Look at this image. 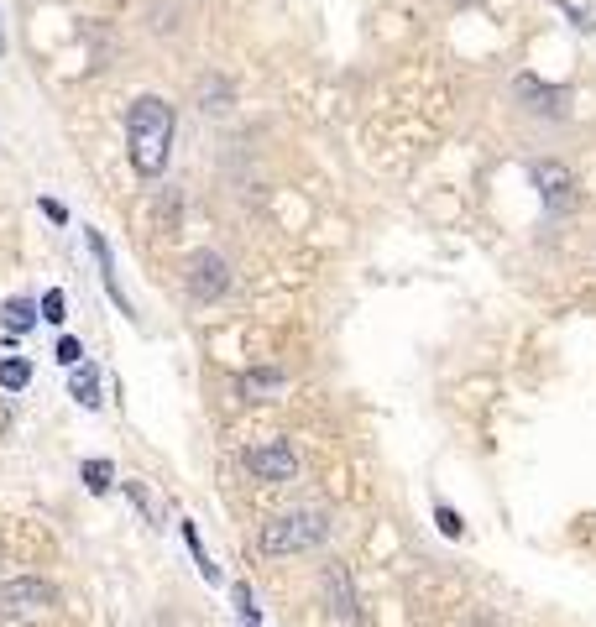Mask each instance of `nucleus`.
Wrapping results in <instances>:
<instances>
[{
    "mask_svg": "<svg viewBox=\"0 0 596 627\" xmlns=\"http://www.w3.org/2000/svg\"><path fill=\"white\" fill-rule=\"evenodd\" d=\"M126 147H131V168L142 178H157L168 168V147H173V105L142 95L126 110Z\"/></svg>",
    "mask_w": 596,
    "mask_h": 627,
    "instance_id": "obj_1",
    "label": "nucleus"
},
{
    "mask_svg": "<svg viewBox=\"0 0 596 627\" xmlns=\"http://www.w3.org/2000/svg\"><path fill=\"white\" fill-rule=\"evenodd\" d=\"M325 533H330V518L325 513H314V507H298V513H283V518H272L262 528V549L267 554H304L314 544H325Z\"/></svg>",
    "mask_w": 596,
    "mask_h": 627,
    "instance_id": "obj_2",
    "label": "nucleus"
},
{
    "mask_svg": "<svg viewBox=\"0 0 596 627\" xmlns=\"http://www.w3.org/2000/svg\"><path fill=\"white\" fill-rule=\"evenodd\" d=\"M183 283H189V298L194 304H215V298L231 293V262L220 257V251H194L189 257V272H183Z\"/></svg>",
    "mask_w": 596,
    "mask_h": 627,
    "instance_id": "obj_3",
    "label": "nucleus"
},
{
    "mask_svg": "<svg viewBox=\"0 0 596 627\" xmlns=\"http://www.w3.org/2000/svg\"><path fill=\"white\" fill-rule=\"evenodd\" d=\"M58 586L53 580H42V575H11L6 586H0V612H11V617H21V612H53L58 607Z\"/></svg>",
    "mask_w": 596,
    "mask_h": 627,
    "instance_id": "obj_4",
    "label": "nucleus"
},
{
    "mask_svg": "<svg viewBox=\"0 0 596 627\" xmlns=\"http://www.w3.org/2000/svg\"><path fill=\"white\" fill-rule=\"evenodd\" d=\"M319 591H325V601H330V617H335V627H361L356 580H351V570L340 565V560H325V570H319Z\"/></svg>",
    "mask_w": 596,
    "mask_h": 627,
    "instance_id": "obj_5",
    "label": "nucleus"
},
{
    "mask_svg": "<svg viewBox=\"0 0 596 627\" xmlns=\"http://www.w3.org/2000/svg\"><path fill=\"white\" fill-rule=\"evenodd\" d=\"M529 178H534V189H539V199H544V209H570L576 204V173L565 168V162H555V157H539V162H529Z\"/></svg>",
    "mask_w": 596,
    "mask_h": 627,
    "instance_id": "obj_6",
    "label": "nucleus"
},
{
    "mask_svg": "<svg viewBox=\"0 0 596 627\" xmlns=\"http://www.w3.org/2000/svg\"><path fill=\"white\" fill-rule=\"evenodd\" d=\"M241 460H246L251 476H257V481H272V486H283V481L298 476V455L283 445V439H262V445H251Z\"/></svg>",
    "mask_w": 596,
    "mask_h": 627,
    "instance_id": "obj_7",
    "label": "nucleus"
},
{
    "mask_svg": "<svg viewBox=\"0 0 596 627\" xmlns=\"http://www.w3.org/2000/svg\"><path fill=\"white\" fill-rule=\"evenodd\" d=\"M278 387H283V366H251V371H241V382H236L241 403H267Z\"/></svg>",
    "mask_w": 596,
    "mask_h": 627,
    "instance_id": "obj_8",
    "label": "nucleus"
},
{
    "mask_svg": "<svg viewBox=\"0 0 596 627\" xmlns=\"http://www.w3.org/2000/svg\"><path fill=\"white\" fill-rule=\"evenodd\" d=\"M178 225H183V194L178 189H157V199H152V230H157V236H173Z\"/></svg>",
    "mask_w": 596,
    "mask_h": 627,
    "instance_id": "obj_9",
    "label": "nucleus"
},
{
    "mask_svg": "<svg viewBox=\"0 0 596 627\" xmlns=\"http://www.w3.org/2000/svg\"><path fill=\"white\" fill-rule=\"evenodd\" d=\"M84 241H89V251H95V262H100V277H105V293L116 298V309L121 314H131V304H126V293H121V283H116V267H110V246H105V236L100 230H84Z\"/></svg>",
    "mask_w": 596,
    "mask_h": 627,
    "instance_id": "obj_10",
    "label": "nucleus"
},
{
    "mask_svg": "<svg viewBox=\"0 0 596 627\" xmlns=\"http://www.w3.org/2000/svg\"><path fill=\"white\" fill-rule=\"evenodd\" d=\"M68 398H74L79 408H100V371L95 366H79L74 382H68Z\"/></svg>",
    "mask_w": 596,
    "mask_h": 627,
    "instance_id": "obj_11",
    "label": "nucleus"
},
{
    "mask_svg": "<svg viewBox=\"0 0 596 627\" xmlns=\"http://www.w3.org/2000/svg\"><path fill=\"white\" fill-rule=\"evenodd\" d=\"M0 314H6V335H27L32 324L42 319L32 298H6V309H0Z\"/></svg>",
    "mask_w": 596,
    "mask_h": 627,
    "instance_id": "obj_12",
    "label": "nucleus"
},
{
    "mask_svg": "<svg viewBox=\"0 0 596 627\" xmlns=\"http://www.w3.org/2000/svg\"><path fill=\"white\" fill-rule=\"evenodd\" d=\"M518 95L523 100H534V110H544V115H560V89H544L539 79H518Z\"/></svg>",
    "mask_w": 596,
    "mask_h": 627,
    "instance_id": "obj_13",
    "label": "nucleus"
},
{
    "mask_svg": "<svg viewBox=\"0 0 596 627\" xmlns=\"http://www.w3.org/2000/svg\"><path fill=\"white\" fill-rule=\"evenodd\" d=\"M79 476H84L89 492H110V486H116V471H110V460H84Z\"/></svg>",
    "mask_w": 596,
    "mask_h": 627,
    "instance_id": "obj_14",
    "label": "nucleus"
},
{
    "mask_svg": "<svg viewBox=\"0 0 596 627\" xmlns=\"http://www.w3.org/2000/svg\"><path fill=\"white\" fill-rule=\"evenodd\" d=\"M183 544H189V554H194L199 575H204V580H210V586H215V580H220V570L210 565V554H204V544H199V528H194V523H183Z\"/></svg>",
    "mask_w": 596,
    "mask_h": 627,
    "instance_id": "obj_15",
    "label": "nucleus"
},
{
    "mask_svg": "<svg viewBox=\"0 0 596 627\" xmlns=\"http://www.w3.org/2000/svg\"><path fill=\"white\" fill-rule=\"evenodd\" d=\"M27 382H32V366L27 361H0V387H6V392H27Z\"/></svg>",
    "mask_w": 596,
    "mask_h": 627,
    "instance_id": "obj_16",
    "label": "nucleus"
},
{
    "mask_svg": "<svg viewBox=\"0 0 596 627\" xmlns=\"http://www.w3.org/2000/svg\"><path fill=\"white\" fill-rule=\"evenodd\" d=\"M434 523H440L445 539H466V523H461V513H455L450 502H434Z\"/></svg>",
    "mask_w": 596,
    "mask_h": 627,
    "instance_id": "obj_17",
    "label": "nucleus"
},
{
    "mask_svg": "<svg viewBox=\"0 0 596 627\" xmlns=\"http://www.w3.org/2000/svg\"><path fill=\"white\" fill-rule=\"evenodd\" d=\"M37 314L48 319V324H63V319H68V298H63V288H48V293H42Z\"/></svg>",
    "mask_w": 596,
    "mask_h": 627,
    "instance_id": "obj_18",
    "label": "nucleus"
},
{
    "mask_svg": "<svg viewBox=\"0 0 596 627\" xmlns=\"http://www.w3.org/2000/svg\"><path fill=\"white\" fill-rule=\"evenodd\" d=\"M53 361H58V366H79V361H84V345H79V335H58V351H53Z\"/></svg>",
    "mask_w": 596,
    "mask_h": 627,
    "instance_id": "obj_19",
    "label": "nucleus"
},
{
    "mask_svg": "<svg viewBox=\"0 0 596 627\" xmlns=\"http://www.w3.org/2000/svg\"><path fill=\"white\" fill-rule=\"evenodd\" d=\"M231 591H236V607H241V622H246V627H257V607H251V586H246V580H236V586H231Z\"/></svg>",
    "mask_w": 596,
    "mask_h": 627,
    "instance_id": "obj_20",
    "label": "nucleus"
},
{
    "mask_svg": "<svg viewBox=\"0 0 596 627\" xmlns=\"http://www.w3.org/2000/svg\"><path fill=\"white\" fill-rule=\"evenodd\" d=\"M204 100H210V110H225V100H231V84L210 79V84H204Z\"/></svg>",
    "mask_w": 596,
    "mask_h": 627,
    "instance_id": "obj_21",
    "label": "nucleus"
},
{
    "mask_svg": "<svg viewBox=\"0 0 596 627\" xmlns=\"http://www.w3.org/2000/svg\"><path fill=\"white\" fill-rule=\"evenodd\" d=\"M126 492H131V502H136V513H142V518L152 523V497H147V492H142V486H136V481L126 486Z\"/></svg>",
    "mask_w": 596,
    "mask_h": 627,
    "instance_id": "obj_22",
    "label": "nucleus"
},
{
    "mask_svg": "<svg viewBox=\"0 0 596 627\" xmlns=\"http://www.w3.org/2000/svg\"><path fill=\"white\" fill-rule=\"evenodd\" d=\"M37 209H42V215H48V220H53V225H68V209H63V204H58V199H42V204H37Z\"/></svg>",
    "mask_w": 596,
    "mask_h": 627,
    "instance_id": "obj_23",
    "label": "nucleus"
},
{
    "mask_svg": "<svg viewBox=\"0 0 596 627\" xmlns=\"http://www.w3.org/2000/svg\"><path fill=\"white\" fill-rule=\"evenodd\" d=\"M466 627H497V622H492V617H471Z\"/></svg>",
    "mask_w": 596,
    "mask_h": 627,
    "instance_id": "obj_24",
    "label": "nucleus"
},
{
    "mask_svg": "<svg viewBox=\"0 0 596 627\" xmlns=\"http://www.w3.org/2000/svg\"><path fill=\"white\" fill-rule=\"evenodd\" d=\"M0 53H6V32H0Z\"/></svg>",
    "mask_w": 596,
    "mask_h": 627,
    "instance_id": "obj_25",
    "label": "nucleus"
}]
</instances>
